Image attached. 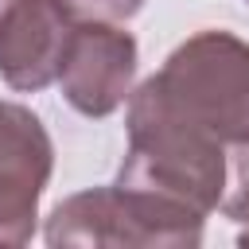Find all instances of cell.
Returning <instances> with one entry per match:
<instances>
[{"label":"cell","instance_id":"cell-1","mask_svg":"<svg viewBox=\"0 0 249 249\" xmlns=\"http://www.w3.org/2000/svg\"><path fill=\"white\" fill-rule=\"evenodd\" d=\"M128 152L121 160L117 183L156 195L163 202L187 206L195 214H214L230 187V148L175 117L144 82L128 93Z\"/></svg>","mask_w":249,"mask_h":249},{"label":"cell","instance_id":"cell-2","mask_svg":"<svg viewBox=\"0 0 249 249\" xmlns=\"http://www.w3.org/2000/svg\"><path fill=\"white\" fill-rule=\"evenodd\" d=\"M152 93L226 148L249 144V43L233 31H198L148 78Z\"/></svg>","mask_w":249,"mask_h":249},{"label":"cell","instance_id":"cell-3","mask_svg":"<svg viewBox=\"0 0 249 249\" xmlns=\"http://www.w3.org/2000/svg\"><path fill=\"white\" fill-rule=\"evenodd\" d=\"M202 214L163 202L132 187H89L62 198L47 218V245L82 249H195L202 241Z\"/></svg>","mask_w":249,"mask_h":249},{"label":"cell","instance_id":"cell-4","mask_svg":"<svg viewBox=\"0 0 249 249\" xmlns=\"http://www.w3.org/2000/svg\"><path fill=\"white\" fill-rule=\"evenodd\" d=\"M54 82L82 117L101 121L117 113L136 82V39L105 19H74Z\"/></svg>","mask_w":249,"mask_h":249},{"label":"cell","instance_id":"cell-5","mask_svg":"<svg viewBox=\"0 0 249 249\" xmlns=\"http://www.w3.org/2000/svg\"><path fill=\"white\" fill-rule=\"evenodd\" d=\"M51 171L54 144L43 121L19 101H0V245L31 241Z\"/></svg>","mask_w":249,"mask_h":249},{"label":"cell","instance_id":"cell-6","mask_svg":"<svg viewBox=\"0 0 249 249\" xmlns=\"http://www.w3.org/2000/svg\"><path fill=\"white\" fill-rule=\"evenodd\" d=\"M74 16L58 0H8L0 12V78L19 93H39L58 78Z\"/></svg>","mask_w":249,"mask_h":249},{"label":"cell","instance_id":"cell-7","mask_svg":"<svg viewBox=\"0 0 249 249\" xmlns=\"http://www.w3.org/2000/svg\"><path fill=\"white\" fill-rule=\"evenodd\" d=\"M230 152H233V163H230L233 191L222 195V210H226V218H233L241 226V245H249V144L230 148Z\"/></svg>","mask_w":249,"mask_h":249},{"label":"cell","instance_id":"cell-8","mask_svg":"<svg viewBox=\"0 0 249 249\" xmlns=\"http://www.w3.org/2000/svg\"><path fill=\"white\" fill-rule=\"evenodd\" d=\"M74 19H105V23H121V19H132L144 0H58Z\"/></svg>","mask_w":249,"mask_h":249},{"label":"cell","instance_id":"cell-9","mask_svg":"<svg viewBox=\"0 0 249 249\" xmlns=\"http://www.w3.org/2000/svg\"><path fill=\"white\" fill-rule=\"evenodd\" d=\"M4 4H8V0H0V12H4Z\"/></svg>","mask_w":249,"mask_h":249}]
</instances>
